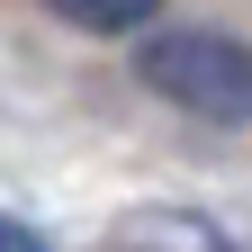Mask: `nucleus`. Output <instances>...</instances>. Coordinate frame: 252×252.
I'll use <instances>...</instances> for the list:
<instances>
[{
	"mask_svg": "<svg viewBox=\"0 0 252 252\" xmlns=\"http://www.w3.org/2000/svg\"><path fill=\"white\" fill-rule=\"evenodd\" d=\"M144 90H162L171 108L207 117V126H252V54L216 27H162L135 45Z\"/></svg>",
	"mask_w": 252,
	"mask_h": 252,
	"instance_id": "1",
	"label": "nucleus"
},
{
	"mask_svg": "<svg viewBox=\"0 0 252 252\" xmlns=\"http://www.w3.org/2000/svg\"><path fill=\"white\" fill-rule=\"evenodd\" d=\"M108 243L117 252H234V234L198 207H135V216H117Z\"/></svg>",
	"mask_w": 252,
	"mask_h": 252,
	"instance_id": "2",
	"label": "nucleus"
},
{
	"mask_svg": "<svg viewBox=\"0 0 252 252\" xmlns=\"http://www.w3.org/2000/svg\"><path fill=\"white\" fill-rule=\"evenodd\" d=\"M162 0H54V18H72V27H90V36H126V27H144Z\"/></svg>",
	"mask_w": 252,
	"mask_h": 252,
	"instance_id": "3",
	"label": "nucleus"
},
{
	"mask_svg": "<svg viewBox=\"0 0 252 252\" xmlns=\"http://www.w3.org/2000/svg\"><path fill=\"white\" fill-rule=\"evenodd\" d=\"M0 252H54V243L27 225V216H9V207H0Z\"/></svg>",
	"mask_w": 252,
	"mask_h": 252,
	"instance_id": "4",
	"label": "nucleus"
}]
</instances>
